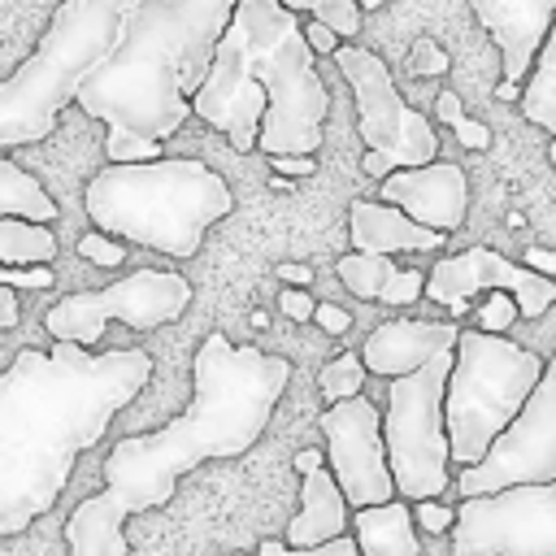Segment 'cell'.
I'll return each instance as SVG.
<instances>
[{
    "instance_id": "6da1fadb",
    "label": "cell",
    "mask_w": 556,
    "mask_h": 556,
    "mask_svg": "<svg viewBox=\"0 0 556 556\" xmlns=\"http://www.w3.org/2000/svg\"><path fill=\"white\" fill-rule=\"evenodd\" d=\"M291 365L261 348H235L222 330L204 334L191 361L195 395L161 430L126 434L104 456V491L87 495L65 521L70 556H130L122 526L174 500L182 473L217 456H243L269 426Z\"/></svg>"
},
{
    "instance_id": "7a4b0ae2",
    "label": "cell",
    "mask_w": 556,
    "mask_h": 556,
    "mask_svg": "<svg viewBox=\"0 0 556 556\" xmlns=\"http://www.w3.org/2000/svg\"><path fill=\"white\" fill-rule=\"evenodd\" d=\"M148 378L143 348L87 352L61 339L52 352L22 348L0 369V534H22L61 500L78 456L104 439Z\"/></svg>"
},
{
    "instance_id": "3957f363",
    "label": "cell",
    "mask_w": 556,
    "mask_h": 556,
    "mask_svg": "<svg viewBox=\"0 0 556 556\" xmlns=\"http://www.w3.org/2000/svg\"><path fill=\"white\" fill-rule=\"evenodd\" d=\"M304 26L278 0H239L191 113L235 152L313 156L326 139L330 91L313 70Z\"/></svg>"
},
{
    "instance_id": "277c9868",
    "label": "cell",
    "mask_w": 556,
    "mask_h": 556,
    "mask_svg": "<svg viewBox=\"0 0 556 556\" xmlns=\"http://www.w3.org/2000/svg\"><path fill=\"white\" fill-rule=\"evenodd\" d=\"M235 4L239 0H143L74 104L104 122L113 139L165 143L191 117V100L213 70Z\"/></svg>"
},
{
    "instance_id": "5b68a950",
    "label": "cell",
    "mask_w": 556,
    "mask_h": 556,
    "mask_svg": "<svg viewBox=\"0 0 556 556\" xmlns=\"http://www.w3.org/2000/svg\"><path fill=\"white\" fill-rule=\"evenodd\" d=\"M83 208L96 230L139 243L165 256H195L208 226L235 208V195L217 169L195 156H161L135 165H104L87 191Z\"/></svg>"
},
{
    "instance_id": "8992f818",
    "label": "cell",
    "mask_w": 556,
    "mask_h": 556,
    "mask_svg": "<svg viewBox=\"0 0 556 556\" xmlns=\"http://www.w3.org/2000/svg\"><path fill=\"white\" fill-rule=\"evenodd\" d=\"M143 0H61L35 52L0 78V148L39 143L52 135L65 104L78 100L96 65L122 43L130 13Z\"/></svg>"
},
{
    "instance_id": "52a82bcc",
    "label": "cell",
    "mask_w": 556,
    "mask_h": 556,
    "mask_svg": "<svg viewBox=\"0 0 556 556\" xmlns=\"http://www.w3.org/2000/svg\"><path fill=\"white\" fill-rule=\"evenodd\" d=\"M543 369L547 361H539V352L504 334L460 330L456 365H452L447 395H443L452 460H460L465 469L478 465L491 452V443L508 430V421L526 408Z\"/></svg>"
},
{
    "instance_id": "ba28073f",
    "label": "cell",
    "mask_w": 556,
    "mask_h": 556,
    "mask_svg": "<svg viewBox=\"0 0 556 556\" xmlns=\"http://www.w3.org/2000/svg\"><path fill=\"white\" fill-rule=\"evenodd\" d=\"M456 365V348L439 352L421 369L391 378L387 382V413H382V439H387V460L400 500H434L439 491L452 486V439H447V417H443V395L447 378Z\"/></svg>"
},
{
    "instance_id": "9c48e42d",
    "label": "cell",
    "mask_w": 556,
    "mask_h": 556,
    "mask_svg": "<svg viewBox=\"0 0 556 556\" xmlns=\"http://www.w3.org/2000/svg\"><path fill=\"white\" fill-rule=\"evenodd\" d=\"M334 65L348 78L352 100H356V130L365 139V174L387 178L395 169L439 161L434 122L400 100L395 78L378 52L356 48V43H339Z\"/></svg>"
},
{
    "instance_id": "30bf717a",
    "label": "cell",
    "mask_w": 556,
    "mask_h": 556,
    "mask_svg": "<svg viewBox=\"0 0 556 556\" xmlns=\"http://www.w3.org/2000/svg\"><path fill=\"white\" fill-rule=\"evenodd\" d=\"M191 308V278L174 269H135L130 278H117L100 291H74L56 300L43 313V326L61 343L96 348L109 321H122L130 330H156L178 321Z\"/></svg>"
},
{
    "instance_id": "8fae6325",
    "label": "cell",
    "mask_w": 556,
    "mask_h": 556,
    "mask_svg": "<svg viewBox=\"0 0 556 556\" xmlns=\"http://www.w3.org/2000/svg\"><path fill=\"white\" fill-rule=\"evenodd\" d=\"M452 556H556V482L469 495L456 508Z\"/></svg>"
},
{
    "instance_id": "7c38bea8",
    "label": "cell",
    "mask_w": 556,
    "mask_h": 556,
    "mask_svg": "<svg viewBox=\"0 0 556 556\" xmlns=\"http://www.w3.org/2000/svg\"><path fill=\"white\" fill-rule=\"evenodd\" d=\"M543 482H556V356L547 361L526 408L508 421V430L491 443V452L478 465L460 469L452 486L469 500V495H495L508 486H543Z\"/></svg>"
},
{
    "instance_id": "4fadbf2b",
    "label": "cell",
    "mask_w": 556,
    "mask_h": 556,
    "mask_svg": "<svg viewBox=\"0 0 556 556\" xmlns=\"http://www.w3.org/2000/svg\"><path fill=\"white\" fill-rule=\"evenodd\" d=\"M321 434L330 443V473L343 491V500L356 508H374L395 500V478L387 460V439H382V413L369 404V395L339 400L321 413Z\"/></svg>"
},
{
    "instance_id": "5bb4252c",
    "label": "cell",
    "mask_w": 556,
    "mask_h": 556,
    "mask_svg": "<svg viewBox=\"0 0 556 556\" xmlns=\"http://www.w3.org/2000/svg\"><path fill=\"white\" fill-rule=\"evenodd\" d=\"M482 291H508L517 300L521 317H539L556 304V278H547L530 265H513L495 248H469V252L443 256L426 274V295L452 313H465L469 300Z\"/></svg>"
},
{
    "instance_id": "9a60e30c",
    "label": "cell",
    "mask_w": 556,
    "mask_h": 556,
    "mask_svg": "<svg viewBox=\"0 0 556 556\" xmlns=\"http://www.w3.org/2000/svg\"><path fill=\"white\" fill-rule=\"evenodd\" d=\"M378 195L395 208H404L413 222L430 226V230H460L465 213H469V178L456 161H430V165H413V169H395L382 178Z\"/></svg>"
},
{
    "instance_id": "2e32d148",
    "label": "cell",
    "mask_w": 556,
    "mask_h": 556,
    "mask_svg": "<svg viewBox=\"0 0 556 556\" xmlns=\"http://www.w3.org/2000/svg\"><path fill=\"white\" fill-rule=\"evenodd\" d=\"M469 9L504 56V83L526 87L556 22V0H469Z\"/></svg>"
},
{
    "instance_id": "e0dca14e",
    "label": "cell",
    "mask_w": 556,
    "mask_h": 556,
    "mask_svg": "<svg viewBox=\"0 0 556 556\" xmlns=\"http://www.w3.org/2000/svg\"><path fill=\"white\" fill-rule=\"evenodd\" d=\"M295 473H300V513L287 521V543L291 547H321L330 539H343V530L352 526V504L343 500L326 452L300 447Z\"/></svg>"
},
{
    "instance_id": "ac0fdd59",
    "label": "cell",
    "mask_w": 556,
    "mask_h": 556,
    "mask_svg": "<svg viewBox=\"0 0 556 556\" xmlns=\"http://www.w3.org/2000/svg\"><path fill=\"white\" fill-rule=\"evenodd\" d=\"M460 339V326L452 321H382L365 343H361V361L369 374L378 378H404L413 369H421L426 361H434L439 352H452Z\"/></svg>"
},
{
    "instance_id": "d6986e66",
    "label": "cell",
    "mask_w": 556,
    "mask_h": 556,
    "mask_svg": "<svg viewBox=\"0 0 556 556\" xmlns=\"http://www.w3.org/2000/svg\"><path fill=\"white\" fill-rule=\"evenodd\" d=\"M348 235L356 243V252H434L447 235L430 230L421 222H413L404 208L387 204V200H352L348 208Z\"/></svg>"
},
{
    "instance_id": "ffe728a7",
    "label": "cell",
    "mask_w": 556,
    "mask_h": 556,
    "mask_svg": "<svg viewBox=\"0 0 556 556\" xmlns=\"http://www.w3.org/2000/svg\"><path fill=\"white\" fill-rule=\"evenodd\" d=\"M413 508L395 495L387 504L374 508H356L352 513V539L361 547V556H421L417 547V530H413Z\"/></svg>"
},
{
    "instance_id": "44dd1931",
    "label": "cell",
    "mask_w": 556,
    "mask_h": 556,
    "mask_svg": "<svg viewBox=\"0 0 556 556\" xmlns=\"http://www.w3.org/2000/svg\"><path fill=\"white\" fill-rule=\"evenodd\" d=\"M0 217H22L39 226L56 222V200L43 191V182L30 169L13 165L9 156H0Z\"/></svg>"
},
{
    "instance_id": "7402d4cb",
    "label": "cell",
    "mask_w": 556,
    "mask_h": 556,
    "mask_svg": "<svg viewBox=\"0 0 556 556\" xmlns=\"http://www.w3.org/2000/svg\"><path fill=\"white\" fill-rule=\"evenodd\" d=\"M521 113H526V122L556 135V22L547 30V43H543L526 87H521Z\"/></svg>"
},
{
    "instance_id": "603a6c76",
    "label": "cell",
    "mask_w": 556,
    "mask_h": 556,
    "mask_svg": "<svg viewBox=\"0 0 556 556\" xmlns=\"http://www.w3.org/2000/svg\"><path fill=\"white\" fill-rule=\"evenodd\" d=\"M52 261H56L52 226L0 217V265H52Z\"/></svg>"
},
{
    "instance_id": "cb8c5ba5",
    "label": "cell",
    "mask_w": 556,
    "mask_h": 556,
    "mask_svg": "<svg viewBox=\"0 0 556 556\" xmlns=\"http://www.w3.org/2000/svg\"><path fill=\"white\" fill-rule=\"evenodd\" d=\"M334 274H339V282H343L352 295H361V300H382L387 282H391L400 269H395V261L382 256V252H348V256H339Z\"/></svg>"
},
{
    "instance_id": "d4e9b609",
    "label": "cell",
    "mask_w": 556,
    "mask_h": 556,
    "mask_svg": "<svg viewBox=\"0 0 556 556\" xmlns=\"http://www.w3.org/2000/svg\"><path fill=\"white\" fill-rule=\"evenodd\" d=\"M317 387H321L326 404H339V400L361 395V387H365V361H361V352H339V356L317 374Z\"/></svg>"
},
{
    "instance_id": "484cf974",
    "label": "cell",
    "mask_w": 556,
    "mask_h": 556,
    "mask_svg": "<svg viewBox=\"0 0 556 556\" xmlns=\"http://www.w3.org/2000/svg\"><path fill=\"white\" fill-rule=\"evenodd\" d=\"M434 117L447 122L465 148H473V152H486V148H491V130H486L482 122H473V117L460 109V96H456V91H439V96H434Z\"/></svg>"
},
{
    "instance_id": "4316f807",
    "label": "cell",
    "mask_w": 556,
    "mask_h": 556,
    "mask_svg": "<svg viewBox=\"0 0 556 556\" xmlns=\"http://www.w3.org/2000/svg\"><path fill=\"white\" fill-rule=\"evenodd\" d=\"M361 4L356 0H317L313 4V22H326L339 39H352L356 30H361Z\"/></svg>"
},
{
    "instance_id": "83f0119b",
    "label": "cell",
    "mask_w": 556,
    "mask_h": 556,
    "mask_svg": "<svg viewBox=\"0 0 556 556\" xmlns=\"http://www.w3.org/2000/svg\"><path fill=\"white\" fill-rule=\"evenodd\" d=\"M78 256L91 261V265H100V269H113V265L126 261V243L113 239V235H104V230H87L78 239Z\"/></svg>"
},
{
    "instance_id": "f1b7e54d",
    "label": "cell",
    "mask_w": 556,
    "mask_h": 556,
    "mask_svg": "<svg viewBox=\"0 0 556 556\" xmlns=\"http://www.w3.org/2000/svg\"><path fill=\"white\" fill-rule=\"evenodd\" d=\"M517 317H521L517 300H513L508 291H491V295L482 300V308H478V330H486V334H504Z\"/></svg>"
},
{
    "instance_id": "f546056e",
    "label": "cell",
    "mask_w": 556,
    "mask_h": 556,
    "mask_svg": "<svg viewBox=\"0 0 556 556\" xmlns=\"http://www.w3.org/2000/svg\"><path fill=\"white\" fill-rule=\"evenodd\" d=\"M256 556H361V547H356V539H348V534H343V539H330V543H321V547H291V543L265 539Z\"/></svg>"
},
{
    "instance_id": "4dcf8cb0",
    "label": "cell",
    "mask_w": 556,
    "mask_h": 556,
    "mask_svg": "<svg viewBox=\"0 0 556 556\" xmlns=\"http://www.w3.org/2000/svg\"><path fill=\"white\" fill-rule=\"evenodd\" d=\"M421 295H426V274H421V269H400V274L387 282L382 304H413V300H421Z\"/></svg>"
},
{
    "instance_id": "1f68e13d",
    "label": "cell",
    "mask_w": 556,
    "mask_h": 556,
    "mask_svg": "<svg viewBox=\"0 0 556 556\" xmlns=\"http://www.w3.org/2000/svg\"><path fill=\"white\" fill-rule=\"evenodd\" d=\"M413 521H417L426 534H443V530L456 526V508H447V504H439V500H417V504H413Z\"/></svg>"
},
{
    "instance_id": "d6a6232c",
    "label": "cell",
    "mask_w": 556,
    "mask_h": 556,
    "mask_svg": "<svg viewBox=\"0 0 556 556\" xmlns=\"http://www.w3.org/2000/svg\"><path fill=\"white\" fill-rule=\"evenodd\" d=\"M0 282L4 287H26V291H43V287H52V265H0Z\"/></svg>"
},
{
    "instance_id": "836d02e7",
    "label": "cell",
    "mask_w": 556,
    "mask_h": 556,
    "mask_svg": "<svg viewBox=\"0 0 556 556\" xmlns=\"http://www.w3.org/2000/svg\"><path fill=\"white\" fill-rule=\"evenodd\" d=\"M443 70H447V52L439 43H430V39H417V48H413V74H443Z\"/></svg>"
},
{
    "instance_id": "e575fe53",
    "label": "cell",
    "mask_w": 556,
    "mask_h": 556,
    "mask_svg": "<svg viewBox=\"0 0 556 556\" xmlns=\"http://www.w3.org/2000/svg\"><path fill=\"white\" fill-rule=\"evenodd\" d=\"M278 308H282L291 321H308V317H313V308H317V300H313L304 287H287V291L278 295Z\"/></svg>"
},
{
    "instance_id": "d590c367",
    "label": "cell",
    "mask_w": 556,
    "mask_h": 556,
    "mask_svg": "<svg viewBox=\"0 0 556 556\" xmlns=\"http://www.w3.org/2000/svg\"><path fill=\"white\" fill-rule=\"evenodd\" d=\"M313 321H317L326 334H348V330H352V313L339 308V304H330V300L313 308Z\"/></svg>"
},
{
    "instance_id": "8d00e7d4",
    "label": "cell",
    "mask_w": 556,
    "mask_h": 556,
    "mask_svg": "<svg viewBox=\"0 0 556 556\" xmlns=\"http://www.w3.org/2000/svg\"><path fill=\"white\" fill-rule=\"evenodd\" d=\"M304 39H308L313 52H326V56L339 52V35H334L326 22H308V26H304Z\"/></svg>"
},
{
    "instance_id": "74e56055",
    "label": "cell",
    "mask_w": 556,
    "mask_h": 556,
    "mask_svg": "<svg viewBox=\"0 0 556 556\" xmlns=\"http://www.w3.org/2000/svg\"><path fill=\"white\" fill-rule=\"evenodd\" d=\"M278 174H317V156H269Z\"/></svg>"
},
{
    "instance_id": "f35d334b",
    "label": "cell",
    "mask_w": 556,
    "mask_h": 556,
    "mask_svg": "<svg viewBox=\"0 0 556 556\" xmlns=\"http://www.w3.org/2000/svg\"><path fill=\"white\" fill-rule=\"evenodd\" d=\"M17 321H22V313H17V295H13V287L0 282V330H13Z\"/></svg>"
},
{
    "instance_id": "ab89813d",
    "label": "cell",
    "mask_w": 556,
    "mask_h": 556,
    "mask_svg": "<svg viewBox=\"0 0 556 556\" xmlns=\"http://www.w3.org/2000/svg\"><path fill=\"white\" fill-rule=\"evenodd\" d=\"M526 265L539 269V274H547V278H556V252H547V248H530L526 252Z\"/></svg>"
},
{
    "instance_id": "60d3db41",
    "label": "cell",
    "mask_w": 556,
    "mask_h": 556,
    "mask_svg": "<svg viewBox=\"0 0 556 556\" xmlns=\"http://www.w3.org/2000/svg\"><path fill=\"white\" fill-rule=\"evenodd\" d=\"M278 278H287L291 287H308V282H313V269H308V265H291V261H287V265H278Z\"/></svg>"
},
{
    "instance_id": "b9f144b4",
    "label": "cell",
    "mask_w": 556,
    "mask_h": 556,
    "mask_svg": "<svg viewBox=\"0 0 556 556\" xmlns=\"http://www.w3.org/2000/svg\"><path fill=\"white\" fill-rule=\"evenodd\" d=\"M278 4H282V9H291V13H313V4H317V0H278Z\"/></svg>"
},
{
    "instance_id": "7bdbcfd3",
    "label": "cell",
    "mask_w": 556,
    "mask_h": 556,
    "mask_svg": "<svg viewBox=\"0 0 556 556\" xmlns=\"http://www.w3.org/2000/svg\"><path fill=\"white\" fill-rule=\"evenodd\" d=\"M361 9H382V4H391V0H356Z\"/></svg>"
},
{
    "instance_id": "ee69618b",
    "label": "cell",
    "mask_w": 556,
    "mask_h": 556,
    "mask_svg": "<svg viewBox=\"0 0 556 556\" xmlns=\"http://www.w3.org/2000/svg\"><path fill=\"white\" fill-rule=\"evenodd\" d=\"M547 161H552V169H556V135H552V143H547Z\"/></svg>"
}]
</instances>
